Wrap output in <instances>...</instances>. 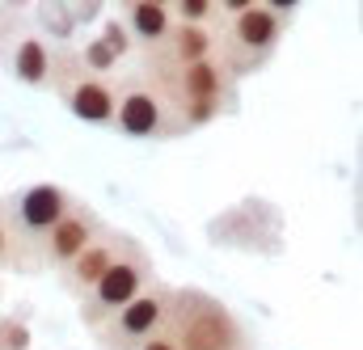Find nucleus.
Segmentation results:
<instances>
[{
  "mask_svg": "<svg viewBox=\"0 0 363 350\" xmlns=\"http://www.w3.org/2000/svg\"><path fill=\"white\" fill-rule=\"evenodd\" d=\"M118 21L131 38V47L148 60L174 30V13H169V0H127L118 9Z\"/></svg>",
  "mask_w": 363,
  "mask_h": 350,
  "instance_id": "obj_12",
  "label": "nucleus"
},
{
  "mask_svg": "<svg viewBox=\"0 0 363 350\" xmlns=\"http://www.w3.org/2000/svg\"><path fill=\"white\" fill-rule=\"evenodd\" d=\"M17 270V249H13V228H9V215H4V203H0V270Z\"/></svg>",
  "mask_w": 363,
  "mask_h": 350,
  "instance_id": "obj_18",
  "label": "nucleus"
},
{
  "mask_svg": "<svg viewBox=\"0 0 363 350\" xmlns=\"http://www.w3.org/2000/svg\"><path fill=\"white\" fill-rule=\"evenodd\" d=\"M106 232V224L97 220V211L85 207V203H77L55 228H51V237H47V245H43V258H38V270H64V266L72 262L89 241H97Z\"/></svg>",
  "mask_w": 363,
  "mask_h": 350,
  "instance_id": "obj_10",
  "label": "nucleus"
},
{
  "mask_svg": "<svg viewBox=\"0 0 363 350\" xmlns=\"http://www.w3.org/2000/svg\"><path fill=\"white\" fill-rule=\"evenodd\" d=\"M211 55H220V30L216 26H182V21H174L169 38L148 60H161V64H194V60H211Z\"/></svg>",
  "mask_w": 363,
  "mask_h": 350,
  "instance_id": "obj_13",
  "label": "nucleus"
},
{
  "mask_svg": "<svg viewBox=\"0 0 363 350\" xmlns=\"http://www.w3.org/2000/svg\"><path fill=\"white\" fill-rule=\"evenodd\" d=\"M97 38H101V43H106V47H110V51H114V60H118V64H123V60H127V55H131V51H135V47H131V38H127V30H123V21H118V17H114V21H106V26H101V30H97Z\"/></svg>",
  "mask_w": 363,
  "mask_h": 350,
  "instance_id": "obj_16",
  "label": "nucleus"
},
{
  "mask_svg": "<svg viewBox=\"0 0 363 350\" xmlns=\"http://www.w3.org/2000/svg\"><path fill=\"white\" fill-rule=\"evenodd\" d=\"M97 9L93 4H43L38 9V21H43V30L47 34H55V38H68L85 17H93Z\"/></svg>",
  "mask_w": 363,
  "mask_h": 350,
  "instance_id": "obj_14",
  "label": "nucleus"
},
{
  "mask_svg": "<svg viewBox=\"0 0 363 350\" xmlns=\"http://www.w3.org/2000/svg\"><path fill=\"white\" fill-rule=\"evenodd\" d=\"M169 295H174V287L169 283H148L127 308H118L101 329H93V338H97V346L101 350H140L148 338H157L161 334V321H165V308H169Z\"/></svg>",
  "mask_w": 363,
  "mask_h": 350,
  "instance_id": "obj_8",
  "label": "nucleus"
},
{
  "mask_svg": "<svg viewBox=\"0 0 363 350\" xmlns=\"http://www.w3.org/2000/svg\"><path fill=\"white\" fill-rule=\"evenodd\" d=\"M140 350H178V346H174V342H169L165 334H157V338H148V342H144Z\"/></svg>",
  "mask_w": 363,
  "mask_h": 350,
  "instance_id": "obj_19",
  "label": "nucleus"
},
{
  "mask_svg": "<svg viewBox=\"0 0 363 350\" xmlns=\"http://www.w3.org/2000/svg\"><path fill=\"white\" fill-rule=\"evenodd\" d=\"M148 283H157V266H152V254L131 237L127 245H123V254H118V262L110 266L97 283H93V291L77 304L81 308V321H85V329H101L118 308H127Z\"/></svg>",
  "mask_w": 363,
  "mask_h": 350,
  "instance_id": "obj_5",
  "label": "nucleus"
},
{
  "mask_svg": "<svg viewBox=\"0 0 363 350\" xmlns=\"http://www.w3.org/2000/svg\"><path fill=\"white\" fill-rule=\"evenodd\" d=\"M127 241H131L127 232H114V228H106L97 241H89V245H85V249H81L72 262L60 270V287H64V291H68V295L81 304V300L93 291V283H97V278H101L110 266L118 262V254H123V245H127Z\"/></svg>",
  "mask_w": 363,
  "mask_h": 350,
  "instance_id": "obj_11",
  "label": "nucleus"
},
{
  "mask_svg": "<svg viewBox=\"0 0 363 350\" xmlns=\"http://www.w3.org/2000/svg\"><path fill=\"white\" fill-rule=\"evenodd\" d=\"M169 13H174V21H182V26H216L220 30L216 0H174Z\"/></svg>",
  "mask_w": 363,
  "mask_h": 350,
  "instance_id": "obj_15",
  "label": "nucleus"
},
{
  "mask_svg": "<svg viewBox=\"0 0 363 350\" xmlns=\"http://www.w3.org/2000/svg\"><path fill=\"white\" fill-rule=\"evenodd\" d=\"M26 346H30V329H26V321L0 317V350H26Z\"/></svg>",
  "mask_w": 363,
  "mask_h": 350,
  "instance_id": "obj_17",
  "label": "nucleus"
},
{
  "mask_svg": "<svg viewBox=\"0 0 363 350\" xmlns=\"http://www.w3.org/2000/svg\"><path fill=\"white\" fill-rule=\"evenodd\" d=\"M291 4L283 0H250L237 17L220 26V64L228 68L233 81L262 72L274 60L283 34H287Z\"/></svg>",
  "mask_w": 363,
  "mask_h": 350,
  "instance_id": "obj_3",
  "label": "nucleus"
},
{
  "mask_svg": "<svg viewBox=\"0 0 363 350\" xmlns=\"http://www.w3.org/2000/svg\"><path fill=\"white\" fill-rule=\"evenodd\" d=\"M21 9H4L0 17V64L4 72L26 89H51V60H55V47L17 21Z\"/></svg>",
  "mask_w": 363,
  "mask_h": 350,
  "instance_id": "obj_9",
  "label": "nucleus"
},
{
  "mask_svg": "<svg viewBox=\"0 0 363 350\" xmlns=\"http://www.w3.org/2000/svg\"><path fill=\"white\" fill-rule=\"evenodd\" d=\"M4 203V215H9V228H13V249H17V270H38L43 258V245L51 237V228L81 203L72 190L55 186V181H34Z\"/></svg>",
  "mask_w": 363,
  "mask_h": 350,
  "instance_id": "obj_4",
  "label": "nucleus"
},
{
  "mask_svg": "<svg viewBox=\"0 0 363 350\" xmlns=\"http://www.w3.org/2000/svg\"><path fill=\"white\" fill-rule=\"evenodd\" d=\"M161 334L178 350H250L245 325L228 312V304L199 287H174Z\"/></svg>",
  "mask_w": 363,
  "mask_h": 350,
  "instance_id": "obj_2",
  "label": "nucleus"
},
{
  "mask_svg": "<svg viewBox=\"0 0 363 350\" xmlns=\"http://www.w3.org/2000/svg\"><path fill=\"white\" fill-rule=\"evenodd\" d=\"M51 89L60 93V101L89 127H110L114 118V81L85 72V64L77 60V47H55L51 60Z\"/></svg>",
  "mask_w": 363,
  "mask_h": 350,
  "instance_id": "obj_7",
  "label": "nucleus"
},
{
  "mask_svg": "<svg viewBox=\"0 0 363 350\" xmlns=\"http://www.w3.org/2000/svg\"><path fill=\"white\" fill-rule=\"evenodd\" d=\"M110 127L118 135H127V140H174V135H182L165 97L144 77V68L123 72L114 81V118H110Z\"/></svg>",
  "mask_w": 363,
  "mask_h": 350,
  "instance_id": "obj_6",
  "label": "nucleus"
},
{
  "mask_svg": "<svg viewBox=\"0 0 363 350\" xmlns=\"http://www.w3.org/2000/svg\"><path fill=\"white\" fill-rule=\"evenodd\" d=\"M144 77L157 85L165 97L174 123L182 135L224 118L237 101V81L228 77V68L220 64V55L211 60H194V64H161V60H144Z\"/></svg>",
  "mask_w": 363,
  "mask_h": 350,
  "instance_id": "obj_1",
  "label": "nucleus"
}]
</instances>
